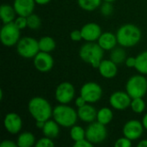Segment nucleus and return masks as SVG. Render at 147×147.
Segmentation results:
<instances>
[{
	"instance_id": "25",
	"label": "nucleus",
	"mask_w": 147,
	"mask_h": 147,
	"mask_svg": "<svg viewBox=\"0 0 147 147\" xmlns=\"http://www.w3.org/2000/svg\"><path fill=\"white\" fill-rule=\"evenodd\" d=\"M135 69L143 75H147V50L140 53L136 57Z\"/></svg>"
},
{
	"instance_id": "32",
	"label": "nucleus",
	"mask_w": 147,
	"mask_h": 147,
	"mask_svg": "<svg viewBox=\"0 0 147 147\" xmlns=\"http://www.w3.org/2000/svg\"><path fill=\"white\" fill-rule=\"evenodd\" d=\"M54 146H55V144L53 141V139H50L46 136H44L43 138H40L35 143L36 147H53Z\"/></svg>"
},
{
	"instance_id": "40",
	"label": "nucleus",
	"mask_w": 147,
	"mask_h": 147,
	"mask_svg": "<svg viewBox=\"0 0 147 147\" xmlns=\"http://www.w3.org/2000/svg\"><path fill=\"white\" fill-rule=\"evenodd\" d=\"M45 122L46 121H35V125L37 127V128L39 129H42L44 125H45Z\"/></svg>"
},
{
	"instance_id": "10",
	"label": "nucleus",
	"mask_w": 147,
	"mask_h": 147,
	"mask_svg": "<svg viewBox=\"0 0 147 147\" xmlns=\"http://www.w3.org/2000/svg\"><path fill=\"white\" fill-rule=\"evenodd\" d=\"M75 97V88L69 82L60 83L55 90V98L60 104H68Z\"/></svg>"
},
{
	"instance_id": "35",
	"label": "nucleus",
	"mask_w": 147,
	"mask_h": 147,
	"mask_svg": "<svg viewBox=\"0 0 147 147\" xmlns=\"http://www.w3.org/2000/svg\"><path fill=\"white\" fill-rule=\"evenodd\" d=\"M70 37H71V40H73V41H80L81 40H83L81 29H75V30H73L71 33Z\"/></svg>"
},
{
	"instance_id": "9",
	"label": "nucleus",
	"mask_w": 147,
	"mask_h": 147,
	"mask_svg": "<svg viewBox=\"0 0 147 147\" xmlns=\"http://www.w3.org/2000/svg\"><path fill=\"white\" fill-rule=\"evenodd\" d=\"M102 87L95 82L85 83L80 90V96H83L88 103H95L99 102L102 97Z\"/></svg>"
},
{
	"instance_id": "14",
	"label": "nucleus",
	"mask_w": 147,
	"mask_h": 147,
	"mask_svg": "<svg viewBox=\"0 0 147 147\" xmlns=\"http://www.w3.org/2000/svg\"><path fill=\"white\" fill-rule=\"evenodd\" d=\"M3 126L5 130L10 134H17L22 127V117L16 113H9L4 117Z\"/></svg>"
},
{
	"instance_id": "29",
	"label": "nucleus",
	"mask_w": 147,
	"mask_h": 147,
	"mask_svg": "<svg viewBox=\"0 0 147 147\" xmlns=\"http://www.w3.org/2000/svg\"><path fill=\"white\" fill-rule=\"evenodd\" d=\"M132 110L136 114H141L146 109V102L144 101L143 97H137V98H132L131 105H130Z\"/></svg>"
},
{
	"instance_id": "19",
	"label": "nucleus",
	"mask_w": 147,
	"mask_h": 147,
	"mask_svg": "<svg viewBox=\"0 0 147 147\" xmlns=\"http://www.w3.org/2000/svg\"><path fill=\"white\" fill-rule=\"evenodd\" d=\"M97 43L104 51H111L116 47L118 40L116 34L110 32H104L99 37Z\"/></svg>"
},
{
	"instance_id": "2",
	"label": "nucleus",
	"mask_w": 147,
	"mask_h": 147,
	"mask_svg": "<svg viewBox=\"0 0 147 147\" xmlns=\"http://www.w3.org/2000/svg\"><path fill=\"white\" fill-rule=\"evenodd\" d=\"M115 34L118 44L123 47H132L136 46L142 36L140 28L131 23L124 24L120 27Z\"/></svg>"
},
{
	"instance_id": "7",
	"label": "nucleus",
	"mask_w": 147,
	"mask_h": 147,
	"mask_svg": "<svg viewBox=\"0 0 147 147\" xmlns=\"http://www.w3.org/2000/svg\"><path fill=\"white\" fill-rule=\"evenodd\" d=\"M21 30L16 26L15 22L3 24L0 30V40L3 46L10 47L16 46L21 39Z\"/></svg>"
},
{
	"instance_id": "41",
	"label": "nucleus",
	"mask_w": 147,
	"mask_h": 147,
	"mask_svg": "<svg viewBox=\"0 0 147 147\" xmlns=\"http://www.w3.org/2000/svg\"><path fill=\"white\" fill-rule=\"evenodd\" d=\"M35 3L37 4H40V5H46L48 3H50L51 0H34Z\"/></svg>"
},
{
	"instance_id": "6",
	"label": "nucleus",
	"mask_w": 147,
	"mask_h": 147,
	"mask_svg": "<svg viewBox=\"0 0 147 147\" xmlns=\"http://www.w3.org/2000/svg\"><path fill=\"white\" fill-rule=\"evenodd\" d=\"M126 91L132 98L145 96L147 92V79L143 74L131 77L127 82Z\"/></svg>"
},
{
	"instance_id": "11",
	"label": "nucleus",
	"mask_w": 147,
	"mask_h": 147,
	"mask_svg": "<svg viewBox=\"0 0 147 147\" xmlns=\"http://www.w3.org/2000/svg\"><path fill=\"white\" fill-rule=\"evenodd\" d=\"M54 60L50 53L40 51L34 58V65L35 69L42 73L48 72L53 67Z\"/></svg>"
},
{
	"instance_id": "27",
	"label": "nucleus",
	"mask_w": 147,
	"mask_h": 147,
	"mask_svg": "<svg viewBox=\"0 0 147 147\" xmlns=\"http://www.w3.org/2000/svg\"><path fill=\"white\" fill-rule=\"evenodd\" d=\"M102 0H78L79 7L85 11H94L101 6Z\"/></svg>"
},
{
	"instance_id": "30",
	"label": "nucleus",
	"mask_w": 147,
	"mask_h": 147,
	"mask_svg": "<svg viewBox=\"0 0 147 147\" xmlns=\"http://www.w3.org/2000/svg\"><path fill=\"white\" fill-rule=\"evenodd\" d=\"M27 22H28V28L30 29L35 30L38 29L41 26V19L40 17L32 13L28 16H27Z\"/></svg>"
},
{
	"instance_id": "43",
	"label": "nucleus",
	"mask_w": 147,
	"mask_h": 147,
	"mask_svg": "<svg viewBox=\"0 0 147 147\" xmlns=\"http://www.w3.org/2000/svg\"><path fill=\"white\" fill-rule=\"evenodd\" d=\"M142 123H143V126L145 127V129L147 130V114H146L142 119Z\"/></svg>"
},
{
	"instance_id": "31",
	"label": "nucleus",
	"mask_w": 147,
	"mask_h": 147,
	"mask_svg": "<svg viewBox=\"0 0 147 147\" xmlns=\"http://www.w3.org/2000/svg\"><path fill=\"white\" fill-rule=\"evenodd\" d=\"M114 10V7L112 5V3L109 2H104L101 4V14L104 16H109L112 15Z\"/></svg>"
},
{
	"instance_id": "1",
	"label": "nucleus",
	"mask_w": 147,
	"mask_h": 147,
	"mask_svg": "<svg viewBox=\"0 0 147 147\" xmlns=\"http://www.w3.org/2000/svg\"><path fill=\"white\" fill-rule=\"evenodd\" d=\"M28 109L35 121H47L53 116V109L50 102L41 96L31 98L28 104Z\"/></svg>"
},
{
	"instance_id": "15",
	"label": "nucleus",
	"mask_w": 147,
	"mask_h": 147,
	"mask_svg": "<svg viewBox=\"0 0 147 147\" xmlns=\"http://www.w3.org/2000/svg\"><path fill=\"white\" fill-rule=\"evenodd\" d=\"M81 33L83 40L90 42L97 41L99 37L102 34L101 27L96 22H88L84 24L81 28Z\"/></svg>"
},
{
	"instance_id": "24",
	"label": "nucleus",
	"mask_w": 147,
	"mask_h": 147,
	"mask_svg": "<svg viewBox=\"0 0 147 147\" xmlns=\"http://www.w3.org/2000/svg\"><path fill=\"white\" fill-rule=\"evenodd\" d=\"M114 115L112 110L109 108H102L97 111V116H96V121L103 125H108L109 124L112 120H113Z\"/></svg>"
},
{
	"instance_id": "33",
	"label": "nucleus",
	"mask_w": 147,
	"mask_h": 147,
	"mask_svg": "<svg viewBox=\"0 0 147 147\" xmlns=\"http://www.w3.org/2000/svg\"><path fill=\"white\" fill-rule=\"evenodd\" d=\"M115 147H130L132 146V140L128 138L123 136L121 138H119L115 142Z\"/></svg>"
},
{
	"instance_id": "16",
	"label": "nucleus",
	"mask_w": 147,
	"mask_h": 147,
	"mask_svg": "<svg viewBox=\"0 0 147 147\" xmlns=\"http://www.w3.org/2000/svg\"><path fill=\"white\" fill-rule=\"evenodd\" d=\"M35 3L34 0H14L13 7L18 16L27 17L34 12Z\"/></svg>"
},
{
	"instance_id": "26",
	"label": "nucleus",
	"mask_w": 147,
	"mask_h": 147,
	"mask_svg": "<svg viewBox=\"0 0 147 147\" xmlns=\"http://www.w3.org/2000/svg\"><path fill=\"white\" fill-rule=\"evenodd\" d=\"M127 53L125 50L121 47H115L114 49L111 50L110 53V59L114 61L115 64L120 65L122 64L126 61L127 59Z\"/></svg>"
},
{
	"instance_id": "17",
	"label": "nucleus",
	"mask_w": 147,
	"mask_h": 147,
	"mask_svg": "<svg viewBox=\"0 0 147 147\" xmlns=\"http://www.w3.org/2000/svg\"><path fill=\"white\" fill-rule=\"evenodd\" d=\"M117 64H115L111 59H102L98 66L99 73L104 78H113L117 75L118 67Z\"/></svg>"
},
{
	"instance_id": "21",
	"label": "nucleus",
	"mask_w": 147,
	"mask_h": 147,
	"mask_svg": "<svg viewBox=\"0 0 147 147\" xmlns=\"http://www.w3.org/2000/svg\"><path fill=\"white\" fill-rule=\"evenodd\" d=\"M16 12L13 6L9 4H2L0 6V18L3 24L9 23L15 21Z\"/></svg>"
},
{
	"instance_id": "5",
	"label": "nucleus",
	"mask_w": 147,
	"mask_h": 147,
	"mask_svg": "<svg viewBox=\"0 0 147 147\" xmlns=\"http://www.w3.org/2000/svg\"><path fill=\"white\" fill-rule=\"evenodd\" d=\"M16 51L24 59H34L40 52L39 40L30 36L22 37L16 44Z\"/></svg>"
},
{
	"instance_id": "8",
	"label": "nucleus",
	"mask_w": 147,
	"mask_h": 147,
	"mask_svg": "<svg viewBox=\"0 0 147 147\" xmlns=\"http://www.w3.org/2000/svg\"><path fill=\"white\" fill-rule=\"evenodd\" d=\"M85 132L86 139L93 145L102 143L108 136V130L105 125L98 122L97 121L90 123Z\"/></svg>"
},
{
	"instance_id": "36",
	"label": "nucleus",
	"mask_w": 147,
	"mask_h": 147,
	"mask_svg": "<svg viewBox=\"0 0 147 147\" xmlns=\"http://www.w3.org/2000/svg\"><path fill=\"white\" fill-rule=\"evenodd\" d=\"M93 146L94 145L91 142H90L86 138L85 139H83L81 140L76 141L73 144V146L75 147H93Z\"/></svg>"
},
{
	"instance_id": "39",
	"label": "nucleus",
	"mask_w": 147,
	"mask_h": 147,
	"mask_svg": "<svg viewBox=\"0 0 147 147\" xmlns=\"http://www.w3.org/2000/svg\"><path fill=\"white\" fill-rule=\"evenodd\" d=\"M86 103H88V102H87L85 101V99H84L83 96H78V97L76 98V100H75V104H76V106H77L78 108L83 107V106L85 105Z\"/></svg>"
},
{
	"instance_id": "4",
	"label": "nucleus",
	"mask_w": 147,
	"mask_h": 147,
	"mask_svg": "<svg viewBox=\"0 0 147 147\" xmlns=\"http://www.w3.org/2000/svg\"><path fill=\"white\" fill-rule=\"evenodd\" d=\"M53 118L60 127L67 128L76 125L78 115L73 108L67 104H59L53 109Z\"/></svg>"
},
{
	"instance_id": "20",
	"label": "nucleus",
	"mask_w": 147,
	"mask_h": 147,
	"mask_svg": "<svg viewBox=\"0 0 147 147\" xmlns=\"http://www.w3.org/2000/svg\"><path fill=\"white\" fill-rule=\"evenodd\" d=\"M44 136L50 139H55L59 134V125L53 120H48L45 122L43 128L41 129Z\"/></svg>"
},
{
	"instance_id": "28",
	"label": "nucleus",
	"mask_w": 147,
	"mask_h": 147,
	"mask_svg": "<svg viewBox=\"0 0 147 147\" xmlns=\"http://www.w3.org/2000/svg\"><path fill=\"white\" fill-rule=\"evenodd\" d=\"M70 136H71V139L74 142H76V141L81 140L83 139H85L86 138V132L82 127L74 125L71 127Z\"/></svg>"
},
{
	"instance_id": "37",
	"label": "nucleus",
	"mask_w": 147,
	"mask_h": 147,
	"mask_svg": "<svg viewBox=\"0 0 147 147\" xmlns=\"http://www.w3.org/2000/svg\"><path fill=\"white\" fill-rule=\"evenodd\" d=\"M125 64L128 68H135L136 57H127L125 61Z\"/></svg>"
},
{
	"instance_id": "12",
	"label": "nucleus",
	"mask_w": 147,
	"mask_h": 147,
	"mask_svg": "<svg viewBox=\"0 0 147 147\" xmlns=\"http://www.w3.org/2000/svg\"><path fill=\"white\" fill-rule=\"evenodd\" d=\"M144 129L145 127L142 121L140 122L137 120H130L124 125L122 133L123 135L129 140H136L142 136Z\"/></svg>"
},
{
	"instance_id": "18",
	"label": "nucleus",
	"mask_w": 147,
	"mask_h": 147,
	"mask_svg": "<svg viewBox=\"0 0 147 147\" xmlns=\"http://www.w3.org/2000/svg\"><path fill=\"white\" fill-rule=\"evenodd\" d=\"M78 115L82 121L91 123L96 120L97 111L90 103H86L83 107L78 108Z\"/></svg>"
},
{
	"instance_id": "42",
	"label": "nucleus",
	"mask_w": 147,
	"mask_h": 147,
	"mask_svg": "<svg viewBox=\"0 0 147 147\" xmlns=\"http://www.w3.org/2000/svg\"><path fill=\"white\" fill-rule=\"evenodd\" d=\"M138 147H147V140H140L138 145Z\"/></svg>"
},
{
	"instance_id": "22",
	"label": "nucleus",
	"mask_w": 147,
	"mask_h": 147,
	"mask_svg": "<svg viewBox=\"0 0 147 147\" xmlns=\"http://www.w3.org/2000/svg\"><path fill=\"white\" fill-rule=\"evenodd\" d=\"M35 137L31 132H23L20 134L16 140L18 147H32L35 146Z\"/></svg>"
},
{
	"instance_id": "13",
	"label": "nucleus",
	"mask_w": 147,
	"mask_h": 147,
	"mask_svg": "<svg viewBox=\"0 0 147 147\" xmlns=\"http://www.w3.org/2000/svg\"><path fill=\"white\" fill-rule=\"evenodd\" d=\"M132 97L126 91H115L109 97V103L112 108L117 110H124L130 107Z\"/></svg>"
},
{
	"instance_id": "38",
	"label": "nucleus",
	"mask_w": 147,
	"mask_h": 147,
	"mask_svg": "<svg viewBox=\"0 0 147 147\" xmlns=\"http://www.w3.org/2000/svg\"><path fill=\"white\" fill-rule=\"evenodd\" d=\"M0 147H18L17 144L15 143L14 141L10 140H3L0 144Z\"/></svg>"
},
{
	"instance_id": "3",
	"label": "nucleus",
	"mask_w": 147,
	"mask_h": 147,
	"mask_svg": "<svg viewBox=\"0 0 147 147\" xmlns=\"http://www.w3.org/2000/svg\"><path fill=\"white\" fill-rule=\"evenodd\" d=\"M103 54L104 50L96 41H86L79 50L80 59L94 68H98L100 63L103 59Z\"/></svg>"
},
{
	"instance_id": "34",
	"label": "nucleus",
	"mask_w": 147,
	"mask_h": 147,
	"mask_svg": "<svg viewBox=\"0 0 147 147\" xmlns=\"http://www.w3.org/2000/svg\"><path fill=\"white\" fill-rule=\"evenodd\" d=\"M16 26L20 29H24L25 28L28 27V22H27V17L26 16H18V17H16L15 21H14Z\"/></svg>"
},
{
	"instance_id": "44",
	"label": "nucleus",
	"mask_w": 147,
	"mask_h": 147,
	"mask_svg": "<svg viewBox=\"0 0 147 147\" xmlns=\"http://www.w3.org/2000/svg\"><path fill=\"white\" fill-rule=\"evenodd\" d=\"M103 2H109V3H113V2H115V1H116V0H102Z\"/></svg>"
},
{
	"instance_id": "23",
	"label": "nucleus",
	"mask_w": 147,
	"mask_h": 147,
	"mask_svg": "<svg viewBox=\"0 0 147 147\" xmlns=\"http://www.w3.org/2000/svg\"><path fill=\"white\" fill-rule=\"evenodd\" d=\"M39 47L40 51L51 53L56 47V41L50 36H43L39 40Z\"/></svg>"
}]
</instances>
